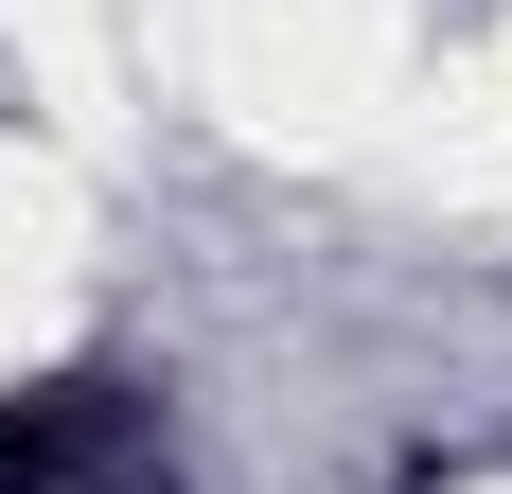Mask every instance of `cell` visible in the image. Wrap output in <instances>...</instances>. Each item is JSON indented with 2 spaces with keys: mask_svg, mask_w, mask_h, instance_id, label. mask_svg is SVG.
I'll use <instances>...</instances> for the list:
<instances>
[{
  "mask_svg": "<svg viewBox=\"0 0 512 494\" xmlns=\"http://www.w3.org/2000/svg\"><path fill=\"white\" fill-rule=\"evenodd\" d=\"M159 477V389L142 371H36L0 389V494H142Z\"/></svg>",
  "mask_w": 512,
  "mask_h": 494,
  "instance_id": "cell-1",
  "label": "cell"
}]
</instances>
